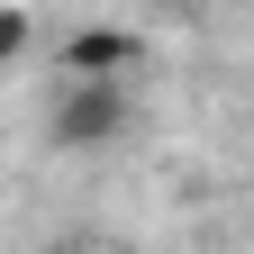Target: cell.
Listing matches in <instances>:
<instances>
[{"label": "cell", "instance_id": "1", "mask_svg": "<svg viewBox=\"0 0 254 254\" xmlns=\"http://www.w3.org/2000/svg\"><path fill=\"white\" fill-rule=\"evenodd\" d=\"M118 127H127V82H73L64 109H55V145L91 154V145H109Z\"/></svg>", "mask_w": 254, "mask_h": 254}, {"label": "cell", "instance_id": "2", "mask_svg": "<svg viewBox=\"0 0 254 254\" xmlns=\"http://www.w3.org/2000/svg\"><path fill=\"white\" fill-rule=\"evenodd\" d=\"M127 55H136L127 37L91 27V37H73V46H64V73H73V82H118V73H127Z\"/></svg>", "mask_w": 254, "mask_h": 254}, {"label": "cell", "instance_id": "3", "mask_svg": "<svg viewBox=\"0 0 254 254\" xmlns=\"http://www.w3.org/2000/svg\"><path fill=\"white\" fill-rule=\"evenodd\" d=\"M18 46H27V9H0V64H18Z\"/></svg>", "mask_w": 254, "mask_h": 254}, {"label": "cell", "instance_id": "4", "mask_svg": "<svg viewBox=\"0 0 254 254\" xmlns=\"http://www.w3.org/2000/svg\"><path fill=\"white\" fill-rule=\"evenodd\" d=\"M64 254H91V245H64Z\"/></svg>", "mask_w": 254, "mask_h": 254}]
</instances>
